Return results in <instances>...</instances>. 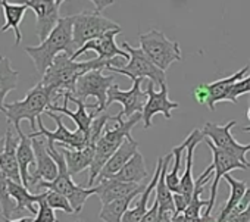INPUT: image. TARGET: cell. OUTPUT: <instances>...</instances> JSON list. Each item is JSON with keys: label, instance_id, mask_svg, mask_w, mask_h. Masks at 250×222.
<instances>
[{"label": "cell", "instance_id": "1", "mask_svg": "<svg viewBox=\"0 0 250 222\" xmlns=\"http://www.w3.org/2000/svg\"><path fill=\"white\" fill-rule=\"evenodd\" d=\"M107 66H119V65H118V61L107 62L99 58L84 61V62H77L66 53H61L59 56H56L52 66L47 69V72L43 75L42 82L43 85H46L47 88L53 91L55 101H56L61 96L63 97L65 93L74 94L75 85L80 77L94 69L104 71Z\"/></svg>", "mask_w": 250, "mask_h": 222}, {"label": "cell", "instance_id": "2", "mask_svg": "<svg viewBox=\"0 0 250 222\" xmlns=\"http://www.w3.org/2000/svg\"><path fill=\"white\" fill-rule=\"evenodd\" d=\"M24 50L31 58L40 75H44L47 72L56 56H59L61 53H66L72 58L77 52L72 37V15L61 17L58 25L44 41H42L39 46H27Z\"/></svg>", "mask_w": 250, "mask_h": 222}, {"label": "cell", "instance_id": "3", "mask_svg": "<svg viewBox=\"0 0 250 222\" xmlns=\"http://www.w3.org/2000/svg\"><path fill=\"white\" fill-rule=\"evenodd\" d=\"M140 121H143V115L142 114H134L127 121H124L119 114L115 115V117L110 115L109 122L106 124V128H104L100 140L96 144V153H94L93 163L88 168V188L94 184L96 178L102 172V169L106 165V162L121 147L124 140L131 136V130Z\"/></svg>", "mask_w": 250, "mask_h": 222}, {"label": "cell", "instance_id": "4", "mask_svg": "<svg viewBox=\"0 0 250 222\" xmlns=\"http://www.w3.org/2000/svg\"><path fill=\"white\" fill-rule=\"evenodd\" d=\"M53 100V91L43 85L42 81L37 82L31 90L27 91L22 100L5 104L3 114L6 115L8 125H12L15 131H18L21 130V122L27 120L31 124V130L37 131V120L42 118V114L46 112Z\"/></svg>", "mask_w": 250, "mask_h": 222}, {"label": "cell", "instance_id": "5", "mask_svg": "<svg viewBox=\"0 0 250 222\" xmlns=\"http://www.w3.org/2000/svg\"><path fill=\"white\" fill-rule=\"evenodd\" d=\"M47 149H49V153L52 155V158L55 159V162L58 163L59 172H58V177L53 181H40L36 187L37 188H46V190H50V191H58V193L63 194L65 197H68L74 212L80 213L83 210L87 199L90 196L96 194V190H94V187H90V188L80 187L72 181V175L68 171L65 155L61 150V147L58 149L53 141L47 140Z\"/></svg>", "mask_w": 250, "mask_h": 222}, {"label": "cell", "instance_id": "6", "mask_svg": "<svg viewBox=\"0 0 250 222\" xmlns=\"http://www.w3.org/2000/svg\"><path fill=\"white\" fill-rule=\"evenodd\" d=\"M122 47L125 52L130 53V62L124 66H107L106 71L110 72H116L121 75H125L131 78V81H136L139 78H147L150 81H153L155 84H158L159 87L167 84V72L162 71L161 68H158L150 58L143 52V49H137L130 46L127 41L122 43Z\"/></svg>", "mask_w": 250, "mask_h": 222}, {"label": "cell", "instance_id": "7", "mask_svg": "<svg viewBox=\"0 0 250 222\" xmlns=\"http://www.w3.org/2000/svg\"><path fill=\"white\" fill-rule=\"evenodd\" d=\"M115 30L122 31L119 24L103 17L100 12L83 11L80 14L72 15V37L77 50H80L85 43Z\"/></svg>", "mask_w": 250, "mask_h": 222}, {"label": "cell", "instance_id": "8", "mask_svg": "<svg viewBox=\"0 0 250 222\" xmlns=\"http://www.w3.org/2000/svg\"><path fill=\"white\" fill-rule=\"evenodd\" d=\"M140 49H143L150 61L162 71H167L174 62L183 61L178 41L169 40L159 30H150L149 33L140 34Z\"/></svg>", "mask_w": 250, "mask_h": 222}, {"label": "cell", "instance_id": "9", "mask_svg": "<svg viewBox=\"0 0 250 222\" xmlns=\"http://www.w3.org/2000/svg\"><path fill=\"white\" fill-rule=\"evenodd\" d=\"M112 85H113V75H103V69H94L78 78L72 96H75L83 101H85L88 97H96L97 109L94 112L99 115L107 109L106 107L107 93Z\"/></svg>", "mask_w": 250, "mask_h": 222}, {"label": "cell", "instance_id": "10", "mask_svg": "<svg viewBox=\"0 0 250 222\" xmlns=\"http://www.w3.org/2000/svg\"><path fill=\"white\" fill-rule=\"evenodd\" d=\"M46 114L56 122V130L55 131H50L44 127L42 118L37 120V127L39 130L37 131H31L28 134L30 139H34V137H44L47 139L49 141H53V143H58L59 146H63V147H69V149H75V150H81L84 147H87V137L80 131H71L62 121L61 115L56 114V112H52V110H46Z\"/></svg>", "mask_w": 250, "mask_h": 222}, {"label": "cell", "instance_id": "11", "mask_svg": "<svg viewBox=\"0 0 250 222\" xmlns=\"http://www.w3.org/2000/svg\"><path fill=\"white\" fill-rule=\"evenodd\" d=\"M237 121H229L224 125H218V124H212V122H206L202 133L206 139H209L216 147L231 153L232 156H235L240 162H243L246 166L250 168V162L246 159V155L250 152V143L249 144H240L237 143V140L232 137L231 130L235 127Z\"/></svg>", "mask_w": 250, "mask_h": 222}, {"label": "cell", "instance_id": "12", "mask_svg": "<svg viewBox=\"0 0 250 222\" xmlns=\"http://www.w3.org/2000/svg\"><path fill=\"white\" fill-rule=\"evenodd\" d=\"M206 144L209 146L210 152H212V166H213V182L210 187V197L209 204L206 206V210L203 212L205 215H212L215 202H216V194H218V187H219V181L221 178H224V175L229 174V171L234 169H241V171H247L249 166H246L243 162H240L235 156H232L231 153L216 147L209 139L206 140Z\"/></svg>", "mask_w": 250, "mask_h": 222}, {"label": "cell", "instance_id": "13", "mask_svg": "<svg viewBox=\"0 0 250 222\" xmlns=\"http://www.w3.org/2000/svg\"><path fill=\"white\" fill-rule=\"evenodd\" d=\"M145 78H139L133 81V87L130 90H121L118 85H112L107 93L106 107L112 103L118 101L122 104V110L119 112L121 117L131 118L134 114H143L145 104L147 101V93L142 90V82Z\"/></svg>", "mask_w": 250, "mask_h": 222}, {"label": "cell", "instance_id": "14", "mask_svg": "<svg viewBox=\"0 0 250 222\" xmlns=\"http://www.w3.org/2000/svg\"><path fill=\"white\" fill-rule=\"evenodd\" d=\"M155 82L153 81H147V88H146V93H147V101L145 104V109H143V124H145V130H149L152 127V120L155 115L158 114H162L167 120H171L172 118V110L174 109H178V103L177 101H172L169 100V96H168V85H162L159 91L155 90Z\"/></svg>", "mask_w": 250, "mask_h": 222}, {"label": "cell", "instance_id": "15", "mask_svg": "<svg viewBox=\"0 0 250 222\" xmlns=\"http://www.w3.org/2000/svg\"><path fill=\"white\" fill-rule=\"evenodd\" d=\"M22 3H25L36 14L37 36L40 41H44L61 20L59 17L61 6L56 3V0H24Z\"/></svg>", "mask_w": 250, "mask_h": 222}, {"label": "cell", "instance_id": "16", "mask_svg": "<svg viewBox=\"0 0 250 222\" xmlns=\"http://www.w3.org/2000/svg\"><path fill=\"white\" fill-rule=\"evenodd\" d=\"M33 147L36 153V171L30 177V187H36L40 181H53L58 177L59 168L47 149V139L34 137Z\"/></svg>", "mask_w": 250, "mask_h": 222}, {"label": "cell", "instance_id": "17", "mask_svg": "<svg viewBox=\"0 0 250 222\" xmlns=\"http://www.w3.org/2000/svg\"><path fill=\"white\" fill-rule=\"evenodd\" d=\"M121 31L115 30V31H109L106 34H103L99 39H94L88 43H85L80 50H77L72 56V59L75 61L78 56L87 53V52H96L97 58L102 61H107V62H113L118 61L115 58H122V59H130V53L125 52L124 49H121L116 43H115V37L119 34Z\"/></svg>", "mask_w": 250, "mask_h": 222}, {"label": "cell", "instance_id": "18", "mask_svg": "<svg viewBox=\"0 0 250 222\" xmlns=\"http://www.w3.org/2000/svg\"><path fill=\"white\" fill-rule=\"evenodd\" d=\"M63 97H66L69 101L75 103L78 106V109L75 110V112H72V110H69L68 107L63 106H59L56 103H52L47 110H52V112H56V114H63L66 117H69L75 125H77V130H80L85 137H88V133H90V127L93 124V120L97 117V114L94 112V110L97 109V104H87L85 101L77 99L75 96H72L71 93H65Z\"/></svg>", "mask_w": 250, "mask_h": 222}, {"label": "cell", "instance_id": "19", "mask_svg": "<svg viewBox=\"0 0 250 222\" xmlns=\"http://www.w3.org/2000/svg\"><path fill=\"white\" fill-rule=\"evenodd\" d=\"M15 128L12 125H8L6 134H5V147L0 155V171L2 174L18 184H22L21 172H20V163H18V146H20V137L14 136Z\"/></svg>", "mask_w": 250, "mask_h": 222}, {"label": "cell", "instance_id": "20", "mask_svg": "<svg viewBox=\"0 0 250 222\" xmlns=\"http://www.w3.org/2000/svg\"><path fill=\"white\" fill-rule=\"evenodd\" d=\"M147 184L122 182V181H118L115 178H109V180L99 181V184L94 187V190H96V194L99 196L102 204H106V203H110L113 200L134 194V193H143L146 190Z\"/></svg>", "mask_w": 250, "mask_h": 222}, {"label": "cell", "instance_id": "21", "mask_svg": "<svg viewBox=\"0 0 250 222\" xmlns=\"http://www.w3.org/2000/svg\"><path fill=\"white\" fill-rule=\"evenodd\" d=\"M249 69H250V65H246L244 68H241L240 71H237L235 74H232L227 78H221L218 81L205 84V88L208 91L206 106L209 107V110L213 112L215 104L219 101H231V90H232L234 84L238 82L240 80H243Z\"/></svg>", "mask_w": 250, "mask_h": 222}, {"label": "cell", "instance_id": "22", "mask_svg": "<svg viewBox=\"0 0 250 222\" xmlns=\"http://www.w3.org/2000/svg\"><path fill=\"white\" fill-rule=\"evenodd\" d=\"M139 152V141H136L131 136L124 140V143L121 144V147L113 153V156L106 162V165L103 166L102 172L99 174L97 180H107L112 178L115 174H118L125 165L128 163V161Z\"/></svg>", "mask_w": 250, "mask_h": 222}, {"label": "cell", "instance_id": "23", "mask_svg": "<svg viewBox=\"0 0 250 222\" xmlns=\"http://www.w3.org/2000/svg\"><path fill=\"white\" fill-rule=\"evenodd\" d=\"M205 139L202 130L199 128H194L191 131V141L186 150V168H184V174L181 177V181H180V194H183L188 203L191 200V196H193V191H194V178H193V161H194V150L197 147V144Z\"/></svg>", "mask_w": 250, "mask_h": 222}, {"label": "cell", "instance_id": "24", "mask_svg": "<svg viewBox=\"0 0 250 222\" xmlns=\"http://www.w3.org/2000/svg\"><path fill=\"white\" fill-rule=\"evenodd\" d=\"M162 168H164V158H159L158 159V163H156V169H155V175L152 177V180L149 181L146 190L140 194V199L137 200L136 206L128 209L125 212L124 218H122V222H140L143 219V216L147 213V203H149V199H150V194L152 191L156 188V184H158V180L161 177V172H162Z\"/></svg>", "mask_w": 250, "mask_h": 222}, {"label": "cell", "instance_id": "25", "mask_svg": "<svg viewBox=\"0 0 250 222\" xmlns=\"http://www.w3.org/2000/svg\"><path fill=\"white\" fill-rule=\"evenodd\" d=\"M8 188H9L11 196L17 202L18 212L21 213L24 210H28L33 215H37V212H39V209H36L34 204L36 203L39 204L42 200H44L47 197V193H49V190H44L40 194H31L24 184H18L15 181H11V180H8Z\"/></svg>", "mask_w": 250, "mask_h": 222}, {"label": "cell", "instance_id": "26", "mask_svg": "<svg viewBox=\"0 0 250 222\" xmlns=\"http://www.w3.org/2000/svg\"><path fill=\"white\" fill-rule=\"evenodd\" d=\"M0 5H2L3 15H5V25L2 27V31L14 30L15 46H20V43L22 41V33L20 30V25L30 8L25 3H9L6 0H0Z\"/></svg>", "mask_w": 250, "mask_h": 222}, {"label": "cell", "instance_id": "27", "mask_svg": "<svg viewBox=\"0 0 250 222\" xmlns=\"http://www.w3.org/2000/svg\"><path fill=\"white\" fill-rule=\"evenodd\" d=\"M59 147L65 155L66 166H68V171L72 177L91 166L93 159H94V153H96L94 146H87L81 150H75V149H69V147H63V146H59Z\"/></svg>", "mask_w": 250, "mask_h": 222}, {"label": "cell", "instance_id": "28", "mask_svg": "<svg viewBox=\"0 0 250 222\" xmlns=\"http://www.w3.org/2000/svg\"><path fill=\"white\" fill-rule=\"evenodd\" d=\"M18 137H20V146H18V163H20V172H21V178H22V184L30 188V166L36 165V153H34V147H33V140L25 136L22 133V130L17 131Z\"/></svg>", "mask_w": 250, "mask_h": 222}, {"label": "cell", "instance_id": "29", "mask_svg": "<svg viewBox=\"0 0 250 222\" xmlns=\"http://www.w3.org/2000/svg\"><path fill=\"white\" fill-rule=\"evenodd\" d=\"M172 158H174L172 153H168L167 156H164V168H162V172H161V177L158 180L155 190H156V202L159 203V210L167 212L174 218V215H177V209H175V203H174V193L167 185L168 165Z\"/></svg>", "mask_w": 250, "mask_h": 222}, {"label": "cell", "instance_id": "30", "mask_svg": "<svg viewBox=\"0 0 250 222\" xmlns=\"http://www.w3.org/2000/svg\"><path fill=\"white\" fill-rule=\"evenodd\" d=\"M20 72L12 68L11 59L0 56V112H5L6 96L18 88Z\"/></svg>", "mask_w": 250, "mask_h": 222}, {"label": "cell", "instance_id": "31", "mask_svg": "<svg viewBox=\"0 0 250 222\" xmlns=\"http://www.w3.org/2000/svg\"><path fill=\"white\" fill-rule=\"evenodd\" d=\"M112 178L122 181V182H133V184H143V181L147 178V169L145 165L143 155L137 152L118 174H115ZM109 180V178H107Z\"/></svg>", "mask_w": 250, "mask_h": 222}, {"label": "cell", "instance_id": "32", "mask_svg": "<svg viewBox=\"0 0 250 222\" xmlns=\"http://www.w3.org/2000/svg\"><path fill=\"white\" fill-rule=\"evenodd\" d=\"M225 181L228 182L229 185V197L225 203V206L222 207V210L219 212V215L216 216V222H225V219L229 216V213L235 209V206L240 203V200L244 197L246 191L249 190L246 181H241V180H235L232 178L229 174L224 175Z\"/></svg>", "mask_w": 250, "mask_h": 222}, {"label": "cell", "instance_id": "33", "mask_svg": "<svg viewBox=\"0 0 250 222\" xmlns=\"http://www.w3.org/2000/svg\"><path fill=\"white\" fill-rule=\"evenodd\" d=\"M140 194L142 193H134L127 197H122V199L113 200L110 203L102 204L99 219H102L103 222H122V218H124L125 212L130 209L131 202Z\"/></svg>", "mask_w": 250, "mask_h": 222}, {"label": "cell", "instance_id": "34", "mask_svg": "<svg viewBox=\"0 0 250 222\" xmlns=\"http://www.w3.org/2000/svg\"><path fill=\"white\" fill-rule=\"evenodd\" d=\"M191 141V133L186 137V140L172 149V155L175 158L174 161V165H172V169L169 172H167V185L169 187V190L172 193H180V181H181V177H180V169H181V158H183V152L187 150L188 144Z\"/></svg>", "mask_w": 250, "mask_h": 222}, {"label": "cell", "instance_id": "35", "mask_svg": "<svg viewBox=\"0 0 250 222\" xmlns=\"http://www.w3.org/2000/svg\"><path fill=\"white\" fill-rule=\"evenodd\" d=\"M0 207H2V216L12 219L14 216H18V207L17 202L9 193L8 188V178L0 171Z\"/></svg>", "mask_w": 250, "mask_h": 222}, {"label": "cell", "instance_id": "36", "mask_svg": "<svg viewBox=\"0 0 250 222\" xmlns=\"http://www.w3.org/2000/svg\"><path fill=\"white\" fill-rule=\"evenodd\" d=\"M46 202L47 204L53 209V210H62L68 215H74V209L68 200V197H65L63 194L58 193V191H50L47 193V197H46Z\"/></svg>", "mask_w": 250, "mask_h": 222}, {"label": "cell", "instance_id": "37", "mask_svg": "<svg viewBox=\"0 0 250 222\" xmlns=\"http://www.w3.org/2000/svg\"><path fill=\"white\" fill-rule=\"evenodd\" d=\"M34 222H58L55 210L47 204L46 199L39 203V212L34 218Z\"/></svg>", "mask_w": 250, "mask_h": 222}, {"label": "cell", "instance_id": "38", "mask_svg": "<svg viewBox=\"0 0 250 222\" xmlns=\"http://www.w3.org/2000/svg\"><path fill=\"white\" fill-rule=\"evenodd\" d=\"M250 94V75L240 80L238 82L234 84L232 90H231V103H237V99L243 94Z\"/></svg>", "mask_w": 250, "mask_h": 222}, {"label": "cell", "instance_id": "39", "mask_svg": "<svg viewBox=\"0 0 250 222\" xmlns=\"http://www.w3.org/2000/svg\"><path fill=\"white\" fill-rule=\"evenodd\" d=\"M158 216H159V203L155 199V203L152 204V207L147 210V213L143 216L140 222H158Z\"/></svg>", "mask_w": 250, "mask_h": 222}, {"label": "cell", "instance_id": "40", "mask_svg": "<svg viewBox=\"0 0 250 222\" xmlns=\"http://www.w3.org/2000/svg\"><path fill=\"white\" fill-rule=\"evenodd\" d=\"M174 203H175L177 213H184L186 209L188 207V200L180 193H174Z\"/></svg>", "mask_w": 250, "mask_h": 222}, {"label": "cell", "instance_id": "41", "mask_svg": "<svg viewBox=\"0 0 250 222\" xmlns=\"http://www.w3.org/2000/svg\"><path fill=\"white\" fill-rule=\"evenodd\" d=\"M225 222H250V206H249L244 212H241V213H238V215H234V216L228 218Z\"/></svg>", "mask_w": 250, "mask_h": 222}, {"label": "cell", "instance_id": "42", "mask_svg": "<svg viewBox=\"0 0 250 222\" xmlns=\"http://www.w3.org/2000/svg\"><path fill=\"white\" fill-rule=\"evenodd\" d=\"M90 2L96 6V12H100L102 14L103 9H106L107 6H110V5L115 3V0H90Z\"/></svg>", "mask_w": 250, "mask_h": 222}, {"label": "cell", "instance_id": "43", "mask_svg": "<svg viewBox=\"0 0 250 222\" xmlns=\"http://www.w3.org/2000/svg\"><path fill=\"white\" fill-rule=\"evenodd\" d=\"M158 222H172V216L169 213H167V212H161L159 210Z\"/></svg>", "mask_w": 250, "mask_h": 222}, {"label": "cell", "instance_id": "44", "mask_svg": "<svg viewBox=\"0 0 250 222\" xmlns=\"http://www.w3.org/2000/svg\"><path fill=\"white\" fill-rule=\"evenodd\" d=\"M5 222H34L33 218L30 216H25V218H17V219H8V218H3Z\"/></svg>", "mask_w": 250, "mask_h": 222}, {"label": "cell", "instance_id": "45", "mask_svg": "<svg viewBox=\"0 0 250 222\" xmlns=\"http://www.w3.org/2000/svg\"><path fill=\"white\" fill-rule=\"evenodd\" d=\"M241 131H243V133H250V127H243Z\"/></svg>", "mask_w": 250, "mask_h": 222}, {"label": "cell", "instance_id": "46", "mask_svg": "<svg viewBox=\"0 0 250 222\" xmlns=\"http://www.w3.org/2000/svg\"><path fill=\"white\" fill-rule=\"evenodd\" d=\"M63 2H65V0H56V3H58V5H59V6H61V5H62V3H63Z\"/></svg>", "mask_w": 250, "mask_h": 222}, {"label": "cell", "instance_id": "47", "mask_svg": "<svg viewBox=\"0 0 250 222\" xmlns=\"http://www.w3.org/2000/svg\"><path fill=\"white\" fill-rule=\"evenodd\" d=\"M247 118L250 120V107H249V110H247Z\"/></svg>", "mask_w": 250, "mask_h": 222}, {"label": "cell", "instance_id": "48", "mask_svg": "<svg viewBox=\"0 0 250 222\" xmlns=\"http://www.w3.org/2000/svg\"><path fill=\"white\" fill-rule=\"evenodd\" d=\"M78 222H81V221H78Z\"/></svg>", "mask_w": 250, "mask_h": 222}]
</instances>
